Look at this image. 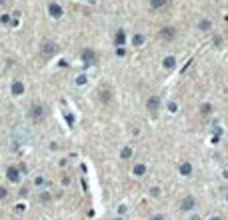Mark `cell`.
<instances>
[{"label": "cell", "instance_id": "44dd1931", "mask_svg": "<svg viewBox=\"0 0 228 220\" xmlns=\"http://www.w3.org/2000/svg\"><path fill=\"white\" fill-rule=\"evenodd\" d=\"M212 220H220V218H212Z\"/></svg>", "mask_w": 228, "mask_h": 220}, {"label": "cell", "instance_id": "ac0fdd59", "mask_svg": "<svg viewBox=\"0 0 228 220\" xmlns=\"http://www.w3.org/2000/svg\"><path fill=\"white\" fill-rule=\"evenodd\" d=\"M200 112H204V114H208L210 112V104H204V106L200 108Z\"/></svg>", "mask_w": 228, "mask_h": 220}, {"label": "cell", "instance_id": "8992f818", "mask_svg": "<svg viewBox=\"0 0 228 220\" xmlns=\"http://www.w3.org/2000/svg\"><path fill=\"white\" fill-rule=\"evenodd\" d=\"M50 14H52V16H60L62 14V8L58 6V4H50Z\"/></svg>", "mask_w": 228, "mask_h": 220}, {"label": "cell", "instance_id": "277c9868", "mask_svg": "<svg viewBox=\"0 0 228 220\" xmlns=\"http://www.w3.org/2000/svg\"><path fill=\"white\" fill-rule=\"evenodd\" d=\"M82 56H84V60H86V62H94L96 60V54L92 52V50H82Z\"/></svg>", "mask_w": 228, "mask_h": 220}, {"label": "cell", "instance_id": "8fae6325", "mask_svg": "<svg viewBox=\"0 0 228 220\" xmlns=\"http://www.w3.org/2000/svg\"><path fill=\"white\" fill-rule=\"evenodd\" d=\"M12 90H14V94H22V90H24V86L20 82H16L14 86H12Z\"/></svg>", "mask_w": 228, "mask_h": 220}, {"label": "cell", "instance_id": "9a60e30c", "mask_svg": "<svg viewBox=\"0 0 228 220\" xmlns=\"http://www.w3.org/2000/svg\"><path fill=\"white\" fill-rule=\"evenodd\" d=\"M130 156H132V150H130V148H124V150H122V158H130Z\"/></svg>", "mask_w": 228, "mask_h": 220}, {"label": "cell", "instance_id": "d6986e66", "mask_svg": "<svg viewBox=\"0 0 228 220\" xmlns=\"http://www.w3.org/2000/svg\"><path fill=\"white\" fill-rule=\"evenodd\" d=\"M4 196H6V190H4V188H0V198H4Z\"/></svg>", "mask_w": 228, "mask_h": 220}, {"label": "cell", "instance_id": "ba28073f", "mask_svg": "<svg viewBox=\"0 0 228 220\" xmlns=\"http://www.w3.org/2000/svg\"><path fill=\"white\" fill-rule=\"evenodd\" d=\"M158 104H160L158 98H150L148 100V110H150V112H152V110H156V108H158Z\"/></svg>", "mask_w": 228, "mask_h": 220}, {"label": "cell", "instance_id": "7a4b0ae2", "mask_svg": "<svg viewBox=\"0 0 228 220\" xmlns=\"http://www.w3.org/2000/svg\"><path fill=\"white\" fill-rule=\"evenodd\" d=\"M40 50H42V54H46V56H52V54L58 52V44H54V42H44Z\"/></svg>", "mask_w": 228, "mask_h": 220}, {"label": "cell", "instance_id": "3957f363", "mask_svg": "<svg viewBox=\"0 0 228 220\" xmlns=\"http://www.w3.org/2000/svg\"><path fill=\"white\" fill-rule=\"evenodd\" d=\"M160 36H162L164 40H172V38H174V28H170V26H164L162 30H160Z\"/></svg>", "mask_w": 228, "mask_h": 220}, {"label": "cell", "instance_id": "52a82bcc", "mask_svg": "<svg viewBox=\"0 0 228 220\" xmlns=\"http://www.w3.org/2000/svg\"><path fill=\"white\" fill-rule=\"evenodd\" d=\"M168 2V0H150V6L152 8H154V10H156V8H162L164 6V4H166Z\"/></svg>", "mask_w": 228, "mask_h": 220}, {"label": "cell", "instance_id": "e0dca14e", "mask_svg": "<svg viewBox=\"0 0 228 220\" xmlns=\"http://www.w3.org/2000/svg\"><path fill=\"white\" fill-rule=\"evenodd\" d=\"M200 28H204V30H208V28H210V22H208V20H204V22H200Z\"/></svg>", "mask_w": 228, "mask_h": 220}, {"label": "cell", "instance_id": "9c48e42d", "mask_svg": "<svg viewBox=\"0 0 228 220\" xmlns=\"http://www.w3.org/2000/svg\"><path fill=\"white\" fill-rule=\"evenodd\" d=\"M8 178H10L12 182H16V180H18V170H16V168H10V170H8Z\"/></svg>", "mask_w": 228, "mask_h": 220}, {"label": "cell", "instance_id": "5b68a950", "mask_svg": "<svg viewBox=\"0 0 228 220\" xmlns=\"http://www.w3.org/2000/svg\"><path fill=\"white\" fill-rule=\"evenodd\" d=\"M192 206H194V198H184V200H182V210H190V208H192Z\"/></svg>", "mask_w": 228, "mask_h": 220}, {"label": "cell", "instance_id": "ffe728a7", "mask_svg": "<svg viewBox=\"0 0 228 220\" xmlns=\"http://www.w3.org/2000/svg\"><path fill=\"white\" fill-rule=\"evenodd\" d=\"M152 220H162V216H154V218H152Z\"/></svg>", "mask_w": 228, "mask_h": 220}, {"label": "cell", "instance_id": "7c38bea8", "mask_svg": "<svg viewBox=\"0 0 228 220\" xmlns=\"http://www.w3.org/2000/svg\"><path fill=\"white\" fill-rule=\"evenodd\" d=\"M144 170H146V168L142 166V164H138V166H134V174H136V176H142V174H144Z\"/></svg>", "mask_w": 228, "mask_h": 220}, {"label": "cell", "instance_id": "30bf717a", "mask_svg": "<svg viewBox=\"0 0 228 220\" xmlns=\"http://www.w3.org/2000/svg\"><path fill=\"white\" fill-rule=\"evenodd\" d=\"M180 172H182V174H190V172H192V166H190V164H182V166H180Z\"/></svg>", "mask_w": 228, "mask_h": 220}, {"label": "cell", "instance_id": "2e32d148", "mask_svg": "<svg viewBox=\"0 0 228 220\" xmlns=\"http://www.w3.org/2000/svg\"><path fill=\"white\" fill-rule=\"evenodd\" d=\"M142 40H144V38H142V36H138V34L134 36V44H136V46H138V44H142Z\"/></svg>", "mask_w": 228, "mask_h": 220}, {"label": "cell", "instance_id": "6da1fadb", "mask_svg": "<svg viewBox=\"0 0 228 220\" xmlns=\"http://www.w3.org/2000/svg\"><path fill=\"white\" fill-rule=\"evenodd\" d=\"M30 116H32V120H34V122H40L42 118H44V108H42V104H32Z\"/></svg>", "mask_w": 228, "mask_h": 220}, {"label": "cell", "instance_id": "5bb4252c", "mask_svg": "<svg viewBox=\"0 0 228 220\" xmlns=\"http://www.w3.org/2000/svg\"><path fill=\"white\" fill-rule=\"evenodd\" d=\"M164 66H166V68H172V66H174V58H166V60H164Z\"/></svg>", "mask_w": 228, "mask_h": 220}, {"label": "cell", "instance_id": "4fadbf2b", "mask_svg": "<svg viewBox=\"0 0 228 220\" xmlns=\"http://www.w3.org/2000/svg\"><path fill=\"white\" fill-rule=\"evenodd\" d=\"M122 42H124V32L118 30L116 32V44H122Z\"/></svg>", "mask_w": 228, "mask_h": 220}]
</instances>
